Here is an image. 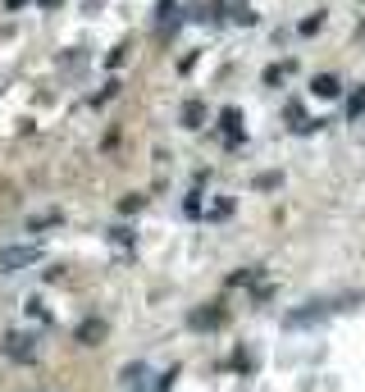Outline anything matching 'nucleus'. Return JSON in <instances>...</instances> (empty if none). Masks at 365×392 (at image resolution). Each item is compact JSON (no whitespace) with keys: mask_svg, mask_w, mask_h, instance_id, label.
<instances>
[{"mask_svg":"<svg viewBox=\"0 0 365 392\" xmlns=\"http://www.w3.org/2000/svg\"><path fill=\"white\" fill-rule=\"evenodd\" d=\"M220 119H224V132H229V137H233V142H238V137H242V114H238V109H224V114H220Z\"/></svg>","mask_w":365,"mask_h":392,"instance_id":"nucleus-8","label":"nucleus"},{"mask_svg":"<svg viewBox=\"0 0 365 392\" xmlns=\"http://www.w3.org/2000/svg\"><path fill=\"white\" fill-rule=\"evenodd\" d=\"M288 73H292V64H274V69H265V82H269V87H278Z\"/></svg>","mask_w":365,"mask_h":392,"instance_id":"nucleus-10","label":"nucleus"},{"mask_svg":"<svg viewBox=\"0 0 365 392\" xmlns=\"http://www.w3.org/2000/svg\"><path fill=\"white\" fill-rule=\"evenodd\" d=\"M310 96L333 100V96H343V82H338L333 73H315V78H310Z\"/></svg>","mask_w":365,"mask_h":392,"instance_id":"nucleus-4","label":"nucleus"},{"mask_svg":"<svg viewBox=\"0 0 365 392\" xmlns=\"http://www.w3.org/2000/svg\"><path fill=\"white\" fill-rule=\"evenodd\" d=\"M201 123H206V105H201V100H183V128L197 132Z\"/></svg>","mask_w":365,"mask_h":392,"instance_id":"nucleus-7","label":"nucleus"},{"mask_svg":"<svg viewBox=\"0 0 365 392\" xmlns=\"http://www.w3.org/2000/svg\"><path fill=\"white\" fill-rule=\"evenodd\" d=\"M46 260V251L37 242H23V247H0V274H19V269H33V265Z\"/></svg>","mask_w":365,"mask_h":392,"instance_id":"nucleus-1","label":"nucleus"},{"mask_svg":"<svg viewBox=\"0 0 365 392\" xmlns=\"http://www.w3.org/2000/svg\"><path fill=\"white\" fill-rule=\"evenodd\" d=\"M211 215H215V219H229V215H233V201H215Z\"/></svg>","mask_w":365,"mask_h":392,"instance_id":"nucleus-14","label":"nucleus"},{"mask_svg":"<svg viewBox=\"0 0 365 392\" xmlns=\"http://www.w3.org/2000/svg\"><path fill=\"white\" fill-rule=\"evenodd\" d=\"M251 278H260V269H251V265H247V269H238V274H233L229 283H233V287H247Z\"/></svg>","mask_w":365,"mask_h":392,"instance_id":"nucleus-11","label":"nucleus"},{"mask_svg":"<svg viewBox=\"0 0 365 392\" xmlns=\"http://www.w3.org/2000/svg\"><path fill=\"white\" fill-rule=\"evenodd\" d=\"M105 333H110V328L100 324V319H87V324L78 328V342H82V347H96V342H105Z\"/></svg>","mask_w":365,"mask_h":392,"instance_id":"nucleus-6","label":"nucleus"},{"mask_svg":"<svg viewBox=\"0 0 365 392\" xmlns=\"http://www.w3.org/2000/svg\"><path fill=\"white\" fill-rule=\"evenodd\" d=\"M142 374H146V365H137V360H133V365L123 370V388H137V379H142Z\"/></svg>","mask_w":365,"mask_h":392,"instance_id":"nucleus-12","label":"nucleus"},{"mask_svg":"<svg viewBox=\"0 0 365 392\" xmlns=\"http://www.w3.org/2000/svg\"><path fill=\"white\" fill-rule=\"evenodd\" d=\"M5 5H10V10H19V5H23V0H5Z\"/></svg>","mask_w":365,"mask_h":392,"instance_id":"nucleus-16","label":"nucleus"},{"mask_svg":"<svg viewBox=\"0 0 365 392\" xmlns=\"http://www.w3.org/2000/svg\"><path fill=\"white\" fill-rule=\"evenodd\" d=\"M169 10H174V0H160V10H155V19L165 23V19H169Z\"/></svg>","mask_w":365,"mask_h":392,"instance_id":"nucleus-15","label":"nucleus"},{"mask_svg":"<svg viewBox=\"0 0 365 392\" xmlns=\"http://www.w3.org/2000/svg\"><path fill=\"white\" fill-rule=\"evenodd\" d=\"M361 114H365V82L347 96V119H361Z\"/></svg>","mask_w":365,"mask_h":392,"instance_id":"nucleus-9","label":"nucleus"},{"mask_svg":"<svg viewBox=\"0 0 365 392\" xmlns=\"http://www.w3.org/2000/svg\"><path fill=\"white\" fill-rule=\"evenodd\" d=\"M0 351H5L10 360H19V365H33V360L42 356V342H37V333H23V328H14V333H5Z\"/></svg>","mask_w":365,"mask_h":392,"instance_id":"nucleus-2","label":"nucleus"},{"mask_svg":"<svg viewBox=\"0 0 365 392\" xmlns=\"http://www.w3.org/2000/svg\"><path fill=\"white\" fill-rule=\"evenodd\" d=\"M192 328H220L224 324V305H201V310H192V319H188Z\"/></svg>","mask_w":365,"mask_h":392,"instance_id":"nucleus-5","label":"nucleus"},{"mask_svg":"<svg viewBox=\"0 0 365 392\" xmlns=\"http://www.w3.org/2000/svg\"><path fill=\"white\" fill-rule=\"evenodd\" d=\"M329 315H333V301H306L301 310L283 315V328H310V324H324Z\"/></svg>","mask_w":365,"mask_h":392,"instance_id":"nucleus-3","label":"nucleus"},{"mask_svg":"<svg viewBox=\"0 0 365 392\" xmlns=\"http://www.w3.org/2000/svg\"><path fill=\"white\" fill-rule=\"evenodd\" d=\"M142 206H146V196H137V192H133V196H123V215H137Z\"/></svg>","mask_w":365,"mask_h":392,"instance_id":"nucleus-13","label":"nucleus"}]
</instances>
